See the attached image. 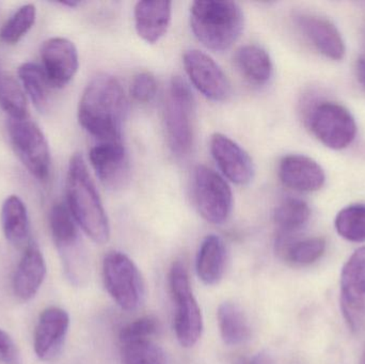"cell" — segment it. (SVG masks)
Returning <instances> with one entry per match:
<instances>
[{
	"mask_svg": "<svg viewBox=\"0 0 365 364\" xmlns=\"http://www.w3.org/2000/svg\"><path fill=\"white\" fill-rule=\"evenodd\" d=\"M128 113V98L120 81L103 73L91 79L78 107L83 130L102 142H121L122 126Z\"/></svg>",
	"mask_w": 365,
	"mask_h": 364,
	"instance_id": "1",
	"label": "cell"
},
{
	"mask_svg": "<svg viewBox=\"0 0 365 364\" xmlns=\"http://www.w3.org/2000/svg\"><path fill=\"white\" fill-rule=\"evenodd\" d=\"M158 329L160 324L154 316H145L122 328L120 341L123 344L139 340H149L152 336L158 333Z\"/></svg>",
	"mask_w": 365,
	"mask_h": 364,
	"instance_id": "32",
	"label": "cell"
},
{
	"mask_svg": "<svg viewBox=\"0 0 365 364\" xmlns=\"http://www.w3.org/2000/svg\"><path fill=\"white\" fill-rule=\"evenodd\" d=\"M278 172L283 185L296 192H314L325 185V171L306 155L284 156L279 164Z\"/></svg>",
	"mask_w": 365,
	"mask_h": 364,
	"instance_id": "17",
	"label": "cell"
},
{
	"mask_svg": "<svg viewBox=\"0 0 365 364\" xmlns=\"http://www.w3.org/2000/svg\"><path fill=\"white\" fill-rule=\"evenodd\" d=\"M341 308L349 328L361 333L365 327V247L356 250L343 267Z\"/></svg>",
	"mask_w": 365,
	"mask_h": 364,
	"instance_id": "11",
	"label": "cell"
},
{
	"mask_svg": "<svg viewBox=\"0 0 365 364\" xmlns=\"http://www.w3.org/2000/svg\"><path fill=\"white\" fill-rule=\"evenodd\" d=\"M19 77L24 90L38 110H46L49 102L51 83L42 66L34 62H26L19 68Z\"/></svg>",
	"mask_w": 365,
	"mask_h": 364,
	"instance_id": "26",
	"label": "cell"
},
{
	"mask_svg": "<svg viewBox=\"0 0 365 364\" xmlns=\"http://www.w3.org/2000/svg\"><path fill=\"white\" fill-rule=\"evenodd\" d=\"M9 138L24 166L38 181H46L51 171V152L44 134L28 118L9 119Z\"/></svg>",
	"mask_w": 365,
	"mask_h": 364,
	"instance_id": "9",
	"label": "cell"
},
{
	"mask_svg": "<svg viewBox=\"0 0 365 364\" xmlns=\"http://www.w3.org/2000/svg\"><path fill=\"white\" fill-rule=\"evenodd\" d=\"M1 226L9 243L21 248L29 241L30 227L27 209L21 198L10 196L1 207Z\"/></svg>",
	"mask_w": 365,
	"mask_h": 364,
	"instance_id": "22",
	"label": "cell"
},
{
	"mask_svg": "<svg viewBox=\"0 0 365 364\" xmlns=\"http://www.w3.org/2000/svg\"><path fill=\"white\" fill-rule=\"evenodd\" d=\"M210 153L222 175L232 183L247 185L255 177V164L249 154L225 135L214 134L210 138Z\"/></svg>",
	"mask_w": 365,
	"mask_h": 364,
	"instance_id": "14",
	"label": "cell"
},
{
	"mask_svg": "<svg viewBox=\"0 0 365 364\" xmlns=\"http://www.w3.org/2000/svg\"><path fill=\"white\" fill-rule=\"evenodd\" d=\"M60 4H63V6H72V8H74V6H77L79 4L78 1H63V2H59Z\"/></svg>",
	"mask_w": 365,
	"mask_h": 364,
	"instance_id": "37",
	"label": "cell"
},
{
	"mask_svg": "<svg viewBox=\"0 0 365 364\" xmlns=\"http://www.w3.org/2000/svg\"><path fill=\"white\" fill-rule=\"evenodd\" d=\"M182 63L191 83L208 100L223 102L231 95L227 75L207 53L190 49L184 53Z\"/></svg>",
	"mask_w": 365,
	"mask_h": 364,
	"instance_id": "12",
	"label": "cell"
},
{
	"mask_svg": "<svg viewBox=\"0 0 365 364\" xmlns=\"http://www.w3.org/2000/svg\"><path fill=\"white\" fill-rule=\"evenodd\" d=\"M42 68L51 88H63L78 70L76 47L68 38H53L41 47Z\"/></svg>",
	"mask_w": 365,
	"mask_h": 364,
	"instance_id": "15",
	"label": "cell"
},
{
	"mask_svg": "<svg viewBox=\"0 0 365 364\" xmlns=\"http://www.w3.org/2000/svg\"><path fill=\"white\" fill-rule=\"evenodd\" d=\"M218 325L221 338L227 345H240L250 337L248 318L236 303H223L219 306Z\"/></svg>",
	"mask_w": 365,
	"mask_h": 364,
	"instance_id": "25",
	"label": "cell"
},
{
	"mask_svg": "<svg viewBox=\"0 0 365 364\" xmlns=\"http://www.w3.org/2000/svg\"><path fill=\"white\" fill-rule=\"evenodd\" d=\"M124 364H168L164 350L151 340L122 344Z\"/></svg>",
	"mask_w": 365,
	"mask_h": 364,
	"instance_id": "31",
	"label": "cell"
},
{
	"mask_svg": "<svg viewBox=\"0 0 365 364\" xmlns=\"http://www.w3.org/2000/svg\"><path fill=\"white\" fill-rule=\"evenodd\" d=\"M356 71H357L358 80H359L360 85H361L362 88L365 90V56H361V57L357 60Z\"/></svg>",
	"mask_w": 365,
	"mask_h": 364,
	"instance_id": "35",
	"label": "cell"
},
{
	"mask_svg": "<svg viewBox=\"0 0 365 364\" xmlns=\"http://www.w3.org/2000/svg\"><path fill=\"white\" fill-rule=\"evenodd\" d=\"M309 126L313 135L332 150L346 149L357 134V124L351 111L332 102L322 103L311 111Z\"/></svg>",
	"mask_w": 365,
	"mask_h": 364,
	"instance_id": "10",
	"label": "cell"
},
{
	"mask_svg": "<svg viewBox=\"0 0 365 364\" xmlns=\"http://www.w3.org/2000/svg\"><path fill=\"white\" fill-rule=\"evenodd\" d=\"M310 217L308 203L298 198L284 199L274 212V222L281 234L293 235L308 224Z\"/></svg>",
	"mask_w": 365,
	"mask_h": 364,
	"instance_id": "27",
	"label": "cell"
},
{
	"mask_svg": "<svg viewBox=\"0 0 365 364\" xmlns=\"http://www.w3.org/2000/svg\"><path fill=\"white\" fill-rule=\"evenodd\" d=\"M36 9L34 4H25L15 11L0 29V40L6 44L19 42L34 25Z\"/></svg>",
	"mask_w": 365,
	"mask_h": 364,
	"instance_id": "30",
	"label": "cell"
},
{
	"mask_svg": "<svg viewBox=\"0 0 365 364\" xmlns=\"http://www.w3.org/2000/svg\"><path fill=\"white\" fill-rule=\"evenodd\" d=\"M171 296L175 306V329L180 344L192 348L201 338L203 318L201 310L193 296L186 267L175 263L169 274Z\"/></svg>",
	"mask_w": 365,
	"mask_h": 364,
	"instance_id": "7",
	"label": "cell"
},
{
	"mask_svg": "<svg viewBox=\"0 0 365 364\" xmlns=\"http://www.w3.org/2000/svg\"><path fill=\"white\" fill-rule=\"evenodd\" d=\"M68 327L70 316L61 308L49 307L40 314L34 331V346L41 360H53L58 356L66 341Z\"/></svg>",
	"mask_w": 365,
	"mask_h": 364,
	"instance_id": "16",
	"label": "cell"
},
{
	"mask_svg": "<svg viewBox=\"0 0 365 364\" xmlns=\"http://www.w3.org/2000/svg\"><path fill=\"white\" fill-rule=\"evenodd\" d=\"M190 25L195 38L206 48L225 51L242 36L244 12L237 2L199 0L191 4Z\"/></svg>",
	"mask_w": 365,
	"mask_h": 364,
	"instance_id": "3",
	"label": "cell"
},
{
	"mask_svg": "<svg viewBox=\"0 0 365 364\" xmlns=\"http://www.w3.org/2000/svg\"><path fill=\"white\" fill-rule=\"evenodd\" d=\"M158 85L155 76L149 72L138 73L130 85V94L136 102L150 103L158 93Z\"/></svg>",
	"mask_w": 365,
	"mask_h": 364,
	"instance_id": "33",
	"label": "cell"
},
{
	"mask_svg": "<svg viewBox=\"0 0 365 364\" xmlns=\"http://www.w3.org/2000/svg\"><path fill=\"white\" fill-rule=\"evenodd\" d=\"M296 21L307 40L322 55L334 61H340L345 57L346 47L342 34L329 19L317 15L302 14Z\"/></svg>",
	"mask_w": 365,
	"mask_h": 364,
	"instance_id": "18",
	"label": "cell"
},
{
	"mask_svg": "<svg viewBox=\"0 0 365 364\" xmlns=\"http://www.w3.org/2000/svg\"><path fill=\"white\" fill-rule=\"evenodd\" d=\"M173 16V2L139 1L135 6L137 33L150 44L158 42L168 31Z\"/></svg>",
	"mask_w": 365,
	"mask_h": 364,
	"instance_id": "20",
	"label": "cell"
},
{
	"mask_svg": "<svg viewBox=\"0 0 365 364\" xmlns=\"http://www.w3.org/2000/svg\"><path fill=\"white\" fill-rule=\"evenodd\" d=\"M66 200L75 222L98 244L110 237V224L98 189L92 181L83 155L74 154L66 175Z\"/></svg>",
	"mask_w": 365,
	"mask_h": 364,
	"instance_id": "2",
	"label": "cell"
},
{
	"mask_svg": "<svg viewBox=\"0 0 365 364\" xmlns=\"http://www.w3.org/2000/svg\"><path fill=\"white\" fill-rule=\"evenodd\" d=\"M225 264L227 249L225 243L217 235H208L197 254V277L206 286H215L222 279Z\"/></svg>",
	"mask_w": 365,
	"mask_h": 364,
	"instance_id": "21",
	"label": "cell"
},
{
	"mask_svg": "<svg viewBox=\"0 0 365 364\" xmlns=\"http://www.w3.org/2000/svg\"><path fill=\"white\" fill-rule=\"evenodd\" d=\"M360 364H365V344L364 348V352H362L361 361H360Z\"/></svg>",
	"mask_w": 365,
	"mask_h": 364,
	"instance_id": "38",
	"label": "cell"
},
{
	"mask_svg": "<svg viewBox=\"0 0 365 364\" xmlns=\"http://www.w3.org/2000/svg\"><path fill=\"white\" fill-rule=\"evenodd\" d=\"M341 237L353 243L365 241V203L349 205L339 212L334 222Z\"/></svg>",
	"mask_w": 365,
	"mask_h": 364,
	"instance_id": "28",
	"label": "cell"
},
{
	"mask_svg": "<svg viewBox=\"0 0 365 364\" xmlns=\"http://www.w3.org/2000/svg\"><path fill=\"white\" fill-rule=\"evenodd\" d=\"M21 354L12 338L0 329V363L21 364Z\"/></svg>",
	"mask_w": 365,
	"mask_h": 364,
	"instance_id": "34",
	"label": "cell"
},
{
	"mask_svg": "<svg viewBox=\"0 0 365 364\" xmlns=\"http://www.w3.org/2000/svg\"><path fill=\"white\" fill-rule=\"evenodd\" d=\"M90 162L103 185L120 190L130 180V162L122 142H101L90 150Z\"/></svg>",
	"mask_w": 365,
	"mask_h": 364,
	"instance_id": "13",
	"label": "cell"
},
{
	"mask_svg": "<svg viewBox=\"0 0 365 364\" xmlns=\"http://www.w3.org/2000/svg\"><path fill=\"white\" fill-rule=\"evenodd\" d=\"M164 113L169 147L180 157L188 155L195 142V100L190 87L182 77L171 79Z\"/></svg>",
	"mask_w": 365,
	"mask_h": 364,
	"instance_id": "4",
	"label": "cell"
},
{
	"mask_svg": "<svg viewBox=\"0 0 365 364\" xmlns=\"http://www.w3.org/2000/svg\"><path fill=\"white\" fill-rule=\"evenodd\" d=\"M51 236L63 262L64 271L71 282L79 286L88 277V262L81 245L77 222L68 205L56 203L49 213Z\"/></svg>",
	"mask_w": 365,
	"mask_h": 364,
	"instance_id": "5",
	"label": "cell"
},
{
	"mask_svg": "<svg viewBox=\"0 0 365 364\" xmlns=\"http://www.w3.org/2000/svg\"><path fill=\"white\" fill-rule=\"evenodd\" d=\"M250 364H274L272 363V358L268 356L265 353H261V354L257 355L255 358L252 359Z\"/></svg>",
	"mask_w": 365,
	"mask_h": 364,
	"instance_id": "36",
	"label": "cell"
},
{
	"mask_svg": "<svg viewBox=\"0 0 365 364\" xmlns=\"http://www.w3.org/2000/svg\"><path fill=\"white\" fill-rule=\"evenodd\" d=\"M192 197L200 215L212 224H222L233 209V194L225 180L207 166L195 167L192 175Z\"/></svg>",
	"mask_w": 365,
	"mask_h": 364,
	"instance_id": "8",
	"label": "cell"
},
{
	"mask_svg": "<svg viewBox=\"0 0 365 364\" xmlns=\"http://www.w3.org/2000/svg\"><path fill=\"white\" fill-rule=\"evenodd\" d=\"M105 288L118 306L135 311L143 305L145 286L138 267L122 252L107 254L103 263Z\"/></svg>",
	"mask_w": 365,
	"mask_h": 364,
	"instance_id": "6",
	"label": "cell"
},
{
	"mask_svg": "<svg viewBox=\"0 0 365 364\" xmlns=\"http://www.w3.org/2000/svg\"><path fill=\"white\" fill-rule=\"evenodd\" d=\"M235 64L242 76L257 85L268 83L274 70L269 53L255 44L240 47L235 53Z\"/></svg>",
	"mask_w": 365,
	"mask_h": 364,
	"instance_id": "23",
	"label": "cell"
},
{
	"mask_svg": "<svg viewBox=\"0 0 365 364\" xmlns=\"http://www.w3.org/2000/svg\"><path fill=\"white\" fill-rule=\"evenodd\" d=\"M279 254L293 264L309 265L322 258L326 249L325 239L322 237L295 239L293 235H279L277 241Z\"/></svg>",
	"mask_w": 365,
	"mask_h": 364,
	"instance_id": "24",
	"label": "cell"
},
{
	"mask_svg": "<svg viewBox=\"0 0 365 364\" xmlns=\"http://www.w3.org/2000/svg\"><path fill=\"white\" fill-rule=\"evenodd\" d=\"M46 276V263L38 246L29 244L24 251L13 278V290L21 301L36 296Z\"/></svg>",
	"mask_w": 365,
	"mask_h": 364,
	"instance_id": "19",
	"label": "cell"
},
{
	"mask_svg": "<svg viewBox=\"0 0 365 364\" xmlns=\"http://www.w3.org/2000/svg\"><path fill=\"white\" fill-rule=\"evenodd\" d=\"M0 107L10 119L28 118L25 91L11 75L0 72Z\"/></svg>",
	"mask_w": 365,
	"mask_h": 364,
	"instance_id": "29",
	"label": "cell"
}]
</instances>
